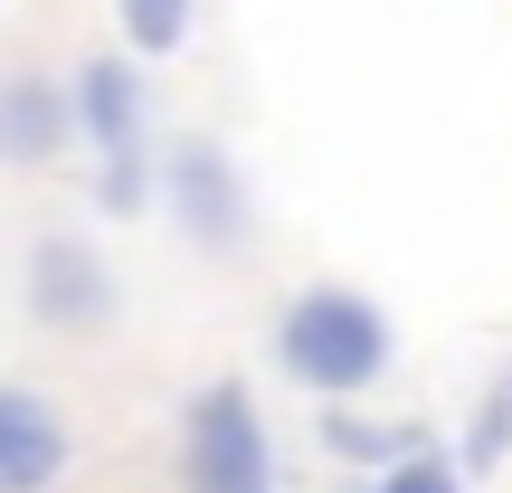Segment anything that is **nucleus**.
Instances as JSON below:
<instances>
[{"label":"nucleus","mask_w":512,"mask_h":493,"mask_svg":"<svg viewBox=\"0 0 512 493\" xmlns=\"http://www.w3.org/2000/svg\"><path fill=\"white\" fill-rule=\"evenodd\" d=\"M152 209L171 219V238L190 256H238L256 238L247 162L219 133H171V143H152Z\"/></svg>","instance_id":"obj_3"},{"label":"nucleus","mask_w":512,"mask_h":493,"mask_svg":"<svg viewBox=\"0 0 512 493\" xmlns=\"http://www.w3.org/2000/svg\"><path fill=\"white\" fill-rule=\"evenodd\" d=\"M503 465H512V361L494 370V389H475V418L456 437V475L465 484H494Z\"/></svg>","instance_id":"obj_9"},{"label":"nucleus","mask_w":512,"mask_h":493,"mask_svg":"<svg viewBox=\"0 0 512 493\" xmlns=\"http://www.w3.org/2000/svg\"><path fill=\"white\" fill-rule=\"evenodd\" d=\"M181 493H285L275 427L247 380H200L181 399Z\"/></svg>","instance_id":"obj_4"},{"label":"nucleus","mask_w":512,"mask_h":493,"mask_svg":"<svg viewBox=\"0 0 512 493\" xmlns=\"http://www.w3.org/2000/svg\"><path fill=\"white\" fill-rule=\"evenodd\" d=\"M275 370L304 389L313 408L332 399H370V389L399 370V323L370 285H342V275H313L275 304Z\"/></svg>","instance_id":"obj_1"},{"label":"nucleus","mask_w":512,"mask_h":493,"mask_svg":"<svg viewBox=\"0 0 512 493\" xmlns=\"http://www.w3.org/2000/svg\"><path fill=\"white\" fill-rule=\"evenodd\" d=\"M19 313H29L48 342H105L124 323V275L95 238L76 228H38L19 247Z\"/></svg>","instance_id":"obj_5"},{"label":"nucleus","mask_w":512,"mask_h":493,"mask_svg":"<svg viewBox=\"0 0 512 493\" xmlns=\"http://www.w3.org/2000/svg\"><path fill=\"white\" fill-rule=\"evenodd\" d=\"M76 484V418L38 380H0V493H67Z\"/></svg>","instance_id":"obj_6"},{"label":"nucleus","mask_w":512,"mask_h":493,"mask_svg":"<svg viewBox=\"0 0 512 493\" xmlns=\"http://www.w3.org/2000/svg\"><path fill=\"white\" fill-rule=\"evenodd\" d=\"M323 446L342 465H389V456H408V446H427V427H399V418H370V399H332L323 408Z\"/></svg>","instance_id":"obj_8"},{"label":"nucleus","mask_w":512,"mask_h":493,"mask_svg":"<svg viewBox=\"0 0 512 493\" xmlns=\"http://www.w3.org/2000/svg\"><path fill=\"white\" fill-rule=\"evenodd\" d=\"M76 152V124H67V76L48 67H0V171H57Z\"/></svg>","instance_id":"obj_7"},{"label":"nucleus","mask_w":512,"mask_h":493,"mask_svg":"<svg viewBox=\"0 0 512 493\" xmlns=\"http://www.w3.org/2000/svg\"><path fill=\"white\" fill-rule=\"evenodd\" d=\"M114 29H124V48L143 67H162V57H181L200 38V0H114Z\"/></svg>","instance_id":"obj_10"},{"label":"nucleus","mask_w":512,"mask_h":493,"mask_svg":"<svg viewBox=\"0 0 512 493\" xmlns=\"http://www.w3.org/2000/svg\"><path fill=\"white\" fill-rule=\"evenodd\" d=\"M361 493H475V484H465V475H456V456L427 437V446H408V456L370 465V484H361Z\"/></svg>","instance_id":"obj_11"},{"label":"nucleus","mask_w":512,"mask_h":493,"mask_svg":"<svg viewBox=\"0 0 512 493\" xmlns=\"http://www.w3.org/2000/svg\"><path fill=\"white\" fill-rule=\"evenodd\" d=\"M67 124L95 171V209L105 219H143L152 209V76L133 48H86L67 67Z\"/></svg>","instance_id":"obj_2"}]
</instances>
